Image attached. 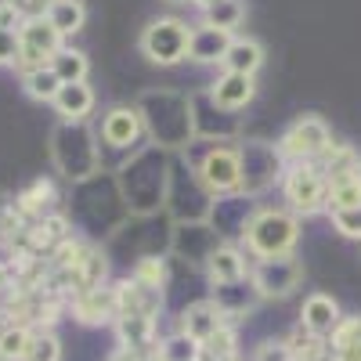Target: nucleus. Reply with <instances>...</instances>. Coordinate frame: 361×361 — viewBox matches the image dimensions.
Here are the masks:
<instances>
[{
  "mask_svg": "<svg viewBox=\"0 0 361 361\" xmlns=\"http://www.w3.org/2000/svg\"><path fill=\"white\" fill-rule=\"evenodd\" d=\"M62 357V343H58L54 333H33V343H29L25 361H58Z\"/></svg>",
  "mask_w": 361,
  "mask_h": 361,
  "instance_id": "38",
  "label": "nucleus"
},
{
  "mask_svg": "<svg viewBox=\"0 0 361 361\" xmlns=\"http://www.w3.org/2000/svg\"><path fill=\"white\" fill-rule=\"evenodd\" d=\"M119 293V314H141V318H156L163 311V293L159 289H148L134 279L127 282H116Z\"/></svg>",
  "mask_w": 361,
  "mask_h": 361,
  "instance_id": "22",
  "label": "nucleus"
},
{
  "mask_svg": "<svg viewBox=\"0 0 361 361\" xmlns=\"http://www.w3.org/2000/svg\"><path fill=\"white\" fill-rule=\"evenodd\" d=\"M224 73H243V76H257V69L264 66V47L253 37H231V47L224 54Z\"/></svg>",
  "mask_w": 361,
  "mask_h": 361,
  "instance_id": "25",
  "label": "nucleus"
},
{
  "mask_svg": "<svg viewBox=\"0 0 361 361\" xmlns=\"http://www.w3.org/2000/svg\"><path fill=\"white\" fill-rule=\"evenodd\" d=\"M15 289V267L0 264V300H8V293Z\"/></svg>",
  "mask_w": 361,
  "mask_h": 361,
  "instance_id": "45",
  "label": "nucleus"
},
{
  "mask_svg": "<svg viewBox=\"0 0 361 361\" xmlns=\"http://www.w3.org/2000/svg\"><path fill=\"white\" fill-rule=\"evenodd\" d=\"M141 361H163V357H159V350H148V354H141Z\"/></svg>",
  "mask_w": 361,
  "mask_h": 361,
  "instance_id": "49",
  "label": "nucleus"
},
{
  "mask_svg": "<svg viewBox=\"0 0 361 361\" xmlns=\"http://www.w3.org/2000/svg\"><path fill=\"white\" fill-rule=\"evenodd\" d=\"M25 18L11 8V4H4V0H0V29H18Z\"/></svg>",
  "mask_w": 361,
  "mask_h": 361,
  "instance_id": "44",
  "label": "nucleus"
},
{
  "mask_svg": "<svg viewBox=\"0 0 361 361\" xmlns=\"http://www.w3.org/2000/svg\"><path fill=\"white\" fill-rule=\"evenodd\" d=\"M109 361H141V354H134V350H127V347H119Z\"/></svg>",
  "mask_w": 361,
  "mask_h": 361,
  "instance_id": "47",
  "label": "nucleus"
},
{
  "mask_svg": "<svg viewBox=\"0 0 361 361\" xmlns=\"http://www.w3.org/2000/svg\"><path fill=\"white\" fill-rule=\"evenodd\" d=\"M206 275L214 286H228V282H238V279H246V257L243 250H235V246H221L214 257L206 260Z\"/></svg>",
  "mask_w": 361,
  "mask_h": 361,
  "instance_id": "26",
  "label": "nucleus"
},
{
  "mask_svg": "<svg viewBox=\"0 0 361 361\" xmlns=\"http://www.w3.org/2000/svg\"><path fill=\"white\" fill-rule=\"evenodd\" d=\"M141 123H145V134L152 137L156 148L163 152H185L195 137V127H192V98L177 94V90H141L137 102H134Z\"/></svg>",
  "mask_w": 361,
  "mask_h": 361,
  "instance_id": "2",
  "label": "nucleus"
},
{
  "mask_svg": "<svg viewBox=\"0 0 361 361\" xmlns=\"http://www.w3.org/2000/svg\"><path fill=\"white\" fill-rule=\"evenodd\" d=\"M51 159L66 180L83 185V180L102 173V148L98 134L87 127V119H62L51 130Z\"/></svg>",
  "mask_w": 361,
  "mask_h": 361,
  "instance_id": "3",
  "label": "nucleus"
},
{
  "mask_svg": "<svg viewBox=\"0 0 361 361\" xmlns=\"http://www.w3.org/2000/svg\"><path fill=\"white\" fill-rule=\"evenodd\" d=\"M188 159V156H185ZM199 177H202V185L214 192V199L221 195H235L238 192V180H243V173H238V148H228V145H209L202 159H188Z\"/></svg>",
  "mask_w": 361,
  "mask_h": 361,
  "instance_id": "11",
  "label": "nucleus"
},
{
  "mask_svg": "<svg viewBox=\"0 0 361 361\" xmlns=\"http://www.w3.org/2000/svg\"><path fill=\"white\" fill-rule=\"evenodd\" d=\"M221 246H224V238L217 235V228L209 221H202V224H173V231H170V250L177 257H185L188 264H195V267H206V260Z\"/></svg>",
  "mask_w": 361,
  "mask_h": 361,
  "instance_id": "13",
  "label": "nucleus"
},
{
  "mask_svg": "<svg viewBox=\"0 0 361 361\" xmlns=\"http://www.w3.org/2000/svg\"><path fill=\"white\" fill-rule=\"evenodd\" d=\"M282 192L289 202V214L314 217L329 209V177L318 163H289L282 177Z\"/></svg>",
  "mask_w": 361,
  "mask_h": 361,
  "instance_id": "6",
  "label": "nucleus"
},
{
  "mask_svg": "<svg viewBox=\"0 0 361 361\" xmlns=\"http://www.w3.org/2000/svg\"><path fill=\"white\" fill-rule=\"evenodd\" d=\"M343 322V314H340V304L329 293H311L307 300H304V311H300V325L307 329L311 336H318V340H329L336 333V325Z\"/></svg>",
  "mask_w": 361,
  "mask_h": 361,
  "instance_id": "17",
  "label": "nucleus"
},
{
  "mask_svg": "<svg viewBox=\"0 0 361 361\" xmlns=\"http://www.w3.org/2000/svg\"><path fill=\"white\" fill-rule=\"evenodd\" d=\"M214 192L202 185L199 170L185 159V152L170 156V180H166V202L163 209L173 217V224H202L214 214Z\"/></svg>",
  "mask_w": 361,
  "mask_h": 361,
  "instance_id": "4",
  "label": "nucleus"
},
{
  "mask_svg": "<svg viewBox=\"0 0 361 361\" xmlns=\"http://www.w3.org/2000/svg\"><path fill=\"white\" fill-rule=\"evenodd\" d=\"M329 148H333V130L322 116H300L279 141L286 163H318Z\"/></svg>",
  "mask_w": 361,
  "mask_h": 361,
  "instance_id": "8",
  "label": "nucleus"
},
{
  "mask_svg": "<svg viewBox=\"0 0 361 361\" xmlns=\"http://www.w3.org/2000/svg\"><path fill=\"white\" fill-rule=\"evenodd\" d=\"M253 94H257V83H253V76H243V73H224L217 83H209V98L228 112L246 109L253 102Z\"/></svg>",
  "mask_w": 361,
  "mask_h": 361,
  "instance_id": "23",
  "label": "nucleus"
},
{
  "mask_svg": "<svg viewBox=\"0 0 361 361\" xmlns=\"http://www.w3.org/2000/svg\"><path fill=\"white\" fill-rule=\"evenodd\" d=\"M134 282H141V286H148V289H159L163 293V282H166V260L156 253V257H141L137 264H134V275H130Z\"/></svg>",
  "mask_w": 361,
  "mask_h": 361,
  "instance_id": "36",
  "label": "nucleus"
},
{
  "mask_svg": "<svg viewBox=\"0 0 361 361\" xmlns=\"http://www.w3.org/2000/svg\"><path fill=\"white\" fill-rule=\"evenodd\" d=\"M116 336H119V347H127L134 354H148V347L156 343V318L119 314L116 318Z\"/></svg>",
  "mask_w": 361,
  "mask_h": 361,
  "instance_id": "24",
  "label": "nucleus"
},
{
  "mask_svg": "<svg viewBox=\"0 0 361 361\" xmlns=\"http://www.w3.org/2000/svg\"><path fill=\"white\" fill-rule=\"evenodd\" d=\"M253 214H257V209H250V199L235 192V195H221L214 202L209 221H214V228H217L221 238H231V235H246V224H250Z\"/></svg>",
  "mask_w": 361,
  "mask_h": 361,
  "instance_id": "18",
  "label": "nucleus"
},
{
  "mask_svg": "<svg viewBox=\"0 0 361 361\" xmlns=\"http://www.w3.org/2000/svg\"><path fill=\"white\" fill-rule=\"evenodd\" d=\"M231 47V33L224 29H214V25H192V37H188V58L199 66H214V62H224V54Z\"/></svg>",
  "mask_w": 361,
  "mask_h": 361,
  "instance_id": "20",
  "label": "nucleus"
},
{
  "mask_svg": "<svg viewBox=\"0 0 361 361\" xmlns=\"http://www.w3.org/2000/svg\"><path fill=\"white\" fill-rule=\"evenodd\" d=\"M166 180H170V152H163L156 145L134 152L116 170V185H119V195H123L130 217L159 214L166 202Z\"/></svg>",
  "mask_w": 361,
  "mask_h": 361,
  "instance_id": "1",
  "label": "nucleus"
},
{
  "mask_svg": "<svg viewBox=\"0 0 361 361\" xmlns=\"http://www.w3.org/2000/svg\"><path fill=\"white\" fill-rule=\"evenodd\" d=\"M54 199V188H51V180H33V185H29L18 199H15V209H18V217L25 221H44L47 217V202Z\"/></svg>",
  "mask_w": 361,
  "mask_h": 361,
  "instance_id": "29",
  "label": "nucleus"
},
{
  "mask_svg": "<svg viewBox=\"0 0 361 361\" xmlns=\"http://www.w3.org/2000/svg\"><path fill=\"white\" fill-rule=\"evenodd\" d=\"M202 15H206V25H214V29H224V33H231V29L243 25V18H246V4H243V0H221V4L206 8Z\"/></svg>",
  "mask_w": 361,
  "mask_h": 361,
  "instance_id": "34",
  "label": "nucleus"
},
{
  "mask_svg": "<svg viewBox=\"0 0 361 361\" xmlns=\"http://www.w3.org/2000/svg\"><path fill=\"white\" fill-rule=\"evenodd\" d=\"M253 361H293V350L286 340H264L253 354Z\"/></svg>",
  "mask_w": 361,
  "mask_h": 361,
  "instance_id": "41",
  "label": "nucleus"
},
{
  "mask_svg": "<svg viewBox=\"0 0 361 361\" xmlns=\"http://www.w3.org/2000/svg\"><path fill=\"white\" fill-rule=\"evenodd\" d=\"M51 105L58 109L62 119H87L90 109H94V90L87 83H62V90L54 94Z\"/></svg>",
  "mask_w": 361,
  "mask_h": 361,
  "instance_id": "27",
  "label": "nucleus"
},
{
  "mask_svg": "<svg viewBox=\"0 0 361 361\" xmlns=\"http://www.w3.org/2000/svg\"><path fill=\"white\" fill-rule=\"evenodd\" d=\"M29 343H33V329L11 322L4 333H0V361H25Z\"/></svg>",
  "mask_w": 361,
  "mask_h": 361,
  "instance_id": "33",
  "label": "nucleus"
},
{
  "mask_svg": "<svg viewBox=\"0 0 361 361\" xmlns=\"http://www.w3.org/2000/svg\"><path fill=\"white\" fill-rule=\"evenodd\" d=\"M246 246L253 257L271 260V257H293L296 238H300V217L289 209H257L246 224Z\"/></svg>",
  "mask_w": 361,
  "mask_h": 361,
  "instance_id": "5",
  "label": "nucleus"
},
{
  "mask_svg": "<svg viewBox=\"0 0 361 361\" xmlns=\"http://www.w3.org/2000/svg\"><path fill=\"white\" fill-rule=\"evenodd\" d=\"M192 127H195V137H206V141L217 137V145H224L228 137L238 134V119L235 112L221 109L209 98V90H202V94H192Z\"/></svg>",
  "mask_w": 361,
  "mask_h": 361,
  "instance_id": "15",
  "label": "nucleus"
},
{
  "mask_svg": "<svg viewBox=\"0 0 361 361\" xmlns=\"http://www.w3.org/2000/svg\"><path fill=\"white\" fill-rule=\"evenodd\" d=\"M141 137H145V123L134 105H112L102 119V141L116 152H123L127 159L134 152H141Z\"/></svg>",
  "mask_w": 361,
  "mask_h": 361,
  "instance_id": "14",
  "label": "nucleus"
},
{
  "mask_svg": "<svg viewBox=\"0 0 361 361\" xmlns=\"http://www.w3.org/2000/svg\"><path fill=\"white\" fill-rule=\"evenodd\" d=\"M62 51V37L54 33V25L47 18H25L18 25V73H33L51 66V58Z\"/></svg>",
  "mask_w": 361,
  "mask_h": 361,
  "instance_id": "10",
  "label": "nucleus"
},
{
  "mask_svg": "<svg viewBox=\"0 0 361 361\" xmlns=\"http://www.w3.org/2000/svg\"><path fill=\"white\" fill-rule=\"evenodd\" d=\"M333 228L343 235V238H357L361 243V206H350V209H333Z\"/></svg>",
  "mask_w": 361,
  "mask_h": 361,
  "instance_id": "39",
  "label": "nucleus"
},
{
  "mask_svg": "<svg viewBox=\"0 0 361 361\" xmlns=\"http://www.w3.org/2000/svg\"><path fill=\"white\" fill-rule=\"evenodd\" d=\"M73 314L83 325H105L119 318V293L116 286H98V289H87L80 296H73Z\"/></svg>",
  "mask_w": 361,
  "mask_h": 361,
  "instance_id": "16",
  "label": "nucleus"
},
{
  "mask_svg": "<svg viewBox=\"0 0 361 361\" xmlns=\"http://www.w3.org/2000/svg\"><path fill=\"white\" fill-rule=\"evenodd\" d=\"M44 18L54 25V33L66 40V37H73V33H80V29H83V22H87V4H83V0H54L51 11H47Z\"/></svg>",
  "mask_w": 361,
  "mask_h": 361,
  "instance_id": "28",
  "label": "nucleus"
},
{
  "mask_svg": "<svg viewBox=\"0 0 361 361\" xmlns=\"http://www.w3.org/2000/svg\"><path fill=\"white\" fill-rule=\"evenodd\" d=\"M159 357L163 361H199L202 357V343L192 340L188 333H173L159 343Z\"/></svg>",
  "mask_w": 361,
  "mask_h": 361,
  "instance_id": "35",
  "label": "nucleus"
},
{
  "mask_svg": "<svg viewBox=\"0 0 361 361\" xmlns=\"http://www.w3.org/2000/svg\"><path fill=\"white\" fill-rule=\"evenodd\" d=\"M0 66H18V29H0Z\"/></svg>",
  "mask_w": 361,
  "mask_h": 361,
  "instance_id": "42",
  "label": "nucleus"
},
{
  "mask_svg": "<svg viewBox=\"0 0 361 361\" xmlns=\"http://www.w3.org/2000/svg\"><path fill=\"white\" fill-rule=\"evenodd\" d=\"M8 217H11V199L0 192V243H8Z\"/></svg>",
  "mask_w": 361,
  "mask_h": 361,
  "instance_id": "46",
  "label": "nucleus"
},
{
  "mask_svg": "<svg viewBox=\"0 0 361 361\" xmlns=\"http://www.w3.org/2000/svg\"><path fill=\"white\" fill-rule=\"evenodd\" d=\"M238 195H260L267 192L275 180L286 177V159L279 152V145H267V141H243L238 145Z\"/></svg>",
  "mask_w": 361,
  "mask_h": 361,
  "instance_id": "7",
  "label": "nucleus"
},
{
  "mask_svg": "<svg viewBox=\"0 0 361 361\" xmlns=\"http://www.w3.org/2000/svg\"><path fill=\"white\" fill-rule=\"evenodd\" d=\"M51 69L62 83H87V73H90V62L87 54L76 51V47H62L54 58H51Z\"/></svg>",
  "mask_w": 361,
  "mask_h": 361,
  "instance_id": "30",
  "label": "nucleus"
},
{
  "mask_svg": "<svg viewBox=\"0 0 361 361\" xmlns=\"http://www.w3.org/2000/svg\"><path fill=\"white\" fill-rule=\"evenodd\" d=\"M22 90H25V98H33V102H54V94L62 90V80L54 76L51 66H44V69H33V73L22 76Z\"/></svg>",
  "mask_w": 361,
  "mask_h": 361,
  "instance_id": "32",
  "label": "nucleus"
},
{
  "mask_svg": "<svg viewBox=\"0 0 361 361\" xmlns=\"http://www.w3.org/2000/svg\"><path fill=\"white\" fill-rule=\"evenodd\" d=\"M357 185H361V163H357Z\"/></svg>",
  "mask_w": 361,
  "mask_h": 361,
  "instance_id": "52",
  "label": "nucleus"
},
{
  "mask_svg": "<svg viewBox=\"0 0 361 361\" xmlns=\"http://www.w3.org/2000/svg\"><path fill=\"white\" fill-rule=\"evenodd\" d=\"M166 4H192V0H166Z\"/></svg>",
  "mask_w": 361,
  "mask_h": 361,
  "instance_id": "51",
  "label": "nucleus"
},
{
  "mask_svg": "<svg viewBox=\"0 0 361 361\" xmlns=\"http://www.w3.org/2000/svg\"><path fill=\"white\" fill-rule=\"evenodd\" d=\"M209 300L217 304V311L224 314V322H231V318L250 314L260 304V293H257L253 282L238 279V282H228V286H214V296H209Z\"/></svg>",
  "mask_w": 361,
  "mask_h": 361,
  "instance_id": "19",
  "label": "nucleus"
},
{
  "mask_svg": "<svg viewBox=\"0 0 361 361\" xmlns=\"http://www.w3.org/2000/svg\"><path fill=\"white\" fill-rule=\"evenodd\" d=\"M202 354H209V361H214V357H228V354H235V329H231V325H221L217 333L202 343Z\"/></svg>",
  "mask_w": 361,
  "mask_h": 361,
  "instance_id": "40",
  "label": "nucleus"
},
{
  "mask_svg": "<svg viewBox=\"0 0 361 361\" xmlns=\"http://www.w3.org/2000/svg\"><path fill=\"white\" fill-rule=\"evenodd\" d=\"M192 4H199V8L206 11V8H214V4H221V0H192Z\"/></svg>",
  "mask_w": 361,
  "mask_h": 361,
  "instance_id": "48",
  "label": "nucleus"
},
{
  "mask_svg": "<svg viewBox=\"0 0 361 361\" xmlns=\"http://www.w3.org/2000/svg\"><path fill=\"white\" fill-rule=\"evenodd\" d=\"M350 206H361V185H357V173L329 177V214H333V209H350Z\"/></svg>",
  "mask_w": 361,
  "mask_h": 361,
  "instance_id": "31",
  "label": "nucleus"
},
{
  "mask_svg": "<svg viewBox=\"0 0 361 361\" xmlns=\"http://www.w3.org/2000/svg\"><path fill=\"white\" fill-rule=\"evenodd\" d=\"M214 361H243V357H238V354H228V357H214Z\"/></svg>",
  "mask_w": 361,
  "mask_h": 361,
  "instance_id": "50",
  "label": "nucleus"
},
{
  "mask_svg": "<svg viewBox=\"0 0 361 361\" xmlns=\"http://www.w3.org/2000/svg\"><path fill=\"white\" fill-rule=\"evenodd\" d=\"M221 325H228V322H224V314L217 311L214 300H195V304H188L185 311H180V333H188V336L199 340V343H206Z\"/></svg>",
  "mask_w": 361,
  "mask_h": 361,
  "instance_id": "21",
  "label": "nucleus"
},
{
  "mask_svg": "<svg viewBox=\"0 0 361 361\" xmlns=\"http://www.w3.org/2000/svg\"><path fill=\"white\" fill-rule=\"evenodd\" d=\"M329 350H361V314H350L329 336Z\"/></svg>",
  "mask_w": 361,
  "mask_h": 361,
  "instance_id": "37",
  "label": "nucleus"
},
{
  "mask_svg": "<svg viewBox=\"0 0 361 361\" xmlns=\"http://www.w3.org/2000/svg\"><path fill=\"white\" fill-rule=\"evenodd\" d=\"M250 282L257 286L260 300H286L300 289L304 282V264L296 257H271V260H257Z\"/></svg>",
  "mask_w": 361,
  "mask_h": 361,
  "instance_id": "12",
  "label": "nucleus"
},
{
  "mask_svg": "<svg viewBox=\"0 0 361 361\" xmlns=\"http://www.w3.org/2000/svg\"><path fill=\"white\" fill-rule=\"evenodd\" d=\"M4 4H11L22 18H44L54 0H4Z\"/></svg>",
  "mask_w": 361,
  "mask_h": 361,
  "instance_id": "43",
  "label": "nucleus"
},
{
  "mask_svg": "<svg viewBox=\"0 0 361 361\" xmlns=\"http://www.w3.org/2000/svg\"><path fill=\"white\" fill-rule=\"evenodd\" d=\"M188 37H192L188 22L156 18V22H148V29L141 33V54L156 66H177L188 58Z\"/></svg>",
  "mask_w": 361,
  "mask_h": 361,
  "instance_id": "9",
  "label": "nucleus"
}]
</instances>
